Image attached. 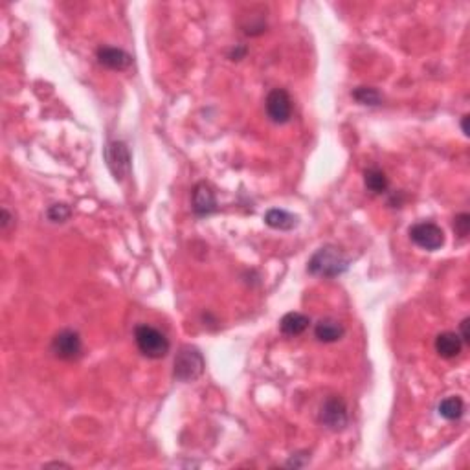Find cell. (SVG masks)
<instances>
[{"mask_svg": "<svg viewBox=\"0 0 470 470\" xmlns=\"http://www.w3.org/2000/svg\"><path fill=\"white\" fill-rule=\"evenodd\" d=\"M349 268V259L345 258L344 252L334 244H325L320 250L314 252V256L308 259L307 270L316 278H338Z\"/></svg>", "mask_w": 470, "mask_h": 470, "instance_id": "obj_1", "label": "cell"}, {"mask_svg": "<svg viewBox=\"0 0 470 470\" xmlns=\"http://www.w3.org/2000/svg\"><path fill=\"white\" fill-rule=\"evenodd\" d=\"M204 368H206V362H204L201 349L193 347V345H184L173 362V377L178 382H193L204 373Z\"/></svg>", "mask_w": 470, "mask_h": 470, "instance_id": "obj_2", "label": "cell"}, {"mask_svg": "<svg viewBox=\"0 0 470 470\" xmlns=\"http://www.w3.org/2000/svg\"><path fill=\"white\" fill-rule=\"evenodd\" d=\"M134 342L138 345V351L146 357V359L158 360L164 359L169 353V338L160 331V329L152 327V325H138L134 329Z\"/></svg>", "mask_w": 470, "mask_h": 470, "instance_id": "obj_3", "label": "cell"}, {"mask_svg": "<svg viewBox=\"0 0 470 470\" xmlns=\"http://www.w3.org/2000/svg\"><path fill=\"white\" fill-rule=\"evenodd\" d=\"M320 425H324L325 428L333 430V432H340L344 430L349 423L347 405L340 395H331L324 400V405L320 406L318 414Z\"/></svg>", "mask_w": 470, "mask_h": 470, "instance_id": "obj_4", "label": "cell"}, {"mask_svg": "<svg viewBox=\"0 0 470 470\" xmlns=\"http://www.w3.org/2000/svg\"><path fill=\"white\" fill-rule=\"evenodd\" d=\"M52 353L54 357L65 362H74L81 359L83 354V340L77 331L74 329H63L52 340Z\"/></svg>", "mask_w": 470, "mask_h": 470, "instance_id": "obj_5", "label": "cell"}, {"mask_svg": "<svg viewBox=\"0 0 470 470\" xmlns=\"http://www.w3.org/2000/svg\"><path fill=\"white\" fill-rule=\"evenodd\" d=\"M107 166L118 182H123L131 175V152L125 142H111L105 149Z\"/></svg>", "mask_w": 470, "mask_h": 470, "instance_id": "obj_6", "label": "cell"}, {"mask_svg": "<svg viewBox=\"0 0 470 470\" xmlns=\"http://www.w3.org/2000/svg\"><path fill=\"white\" fill-rule=\"evenodd\" d=\"M409 239L423 250L435 252L445 244V232L435 223H417L409 228Z\"/></svg>", "mask_w": 470, "mask_h": 470, "instance_id": "obj_7", "label": "cell"}, {"mask_svg": "<svg viewBox=\"0 0 470 470\" xmlns=\"http://www.w3.org/2000/svg\"><path fill=\"white\" fill-rule=\"evenodd\" d=\"M267 116L270 122L283 125L292 118V97L285 88H274L267 96Z\"/></svg>", "mask_w": 470, "mask_h": 470, "instance_id": "obj_8", "label": "cell"}, {"mask_svg": "<svg viewBox=\"0 0 470 470\" xmlns=\"http://www.w3.org/2000/svg\"><path fill=\"white\" fill-rule=\"evenodd\" d=\"M191 204L193 212L198 217H206V215H212V213L217 212V198H215V193L206 182H198L197 186L193 187L191 195Z\"/></svg>", "mask_w": 470, "mask_h": 470, "instance_id": "obj_9", "label": "cell"}, {"mask_svg": "<svg viewBox=\"0 0 470 470\" xmlns=\"http://www.w3.org/2000/svg\"><path fill=\"white\" fill-rule=\"evenodd\" d=\"M96 59L109 70H127L132 65V57L125 50L114 46H100L96 50Z\"/></svg>", "mask_w": 470, "mask_h": 470, "instance_id": "obj_10", "label": "cell"}, {"mask_svg": "<svg viewBox=\"0 0 470 470\" xmlns=\"http://www.w3.org/2000/svg\"><path fill=\"white\" fill-rule=\"evenodd\" d=\"M345 334V327L340 324L338 320L333 318H322L314 327V336L318 342H324V344H334L338 342L342 336Z\"/></svg>", "mask_w": 470, "mask_h": 470, "instance_id": "obj_11", "label": "cell"}, {"mask_svg": "<svg viewBox=\"0 0 470 470\" xmlns=\"http://www.w3.org/2000/svg\"><path fill=\"white\" fill-rule=\"evenodd\" d=\"M461 349H463V342H461L460 334L446 331V333L437 334L435 338V351L439 353L443 359H455L460 357Z\"/></svg>", "mask_w": 470, "mask_h": 470, "instance_id": "obj_12", "label": "cell"}, {"mask_svg": "<svg viewBox=\"0 0 470 470\" xmlns=\"http://www.w3.org/2000/svg\"><path fill=\"white\" fill-rule=\"evenodd\" d=\"M265 223L267 226L274 228V230H281V232H288L298 226L299 219L294 213L287 212V210H279V207H272L265 213Z\"/></svg>", "mask_w": 470, "mask_h": 470, "instance_id": "obj_13", "label": "cell"}, {"mask_svg": "<svg viewBox=\"0 0 470 470\" xmlns=\"http://www.w3.org/2000/svg\"><path fill=\"white\" fill-rule=\"evenodd\" d=\"M311 324L308 316L301 313H287L279 322V331L285 334V336H299L301 333H305Z\"/></svg>", "mask_w": 470, "mask_h": 470, "instance_id": "obj_14", "label": "cell"}, {"mask_svg": "<svg viewBox=\"0 0 470 470\" xmlns=\"http://www.w3.org/2000/svg\"><path fill=\"white\" fill-rule=\"evenodd\" d=\"M364 184L369 191L375 193V195H382V193L388 191L389 182L386 173L379 167H369L364 171Z\"/></svg>", "mask_w": 470, "mask_h": 470, "instance_id": "obj_15", "label": "cell"}, {"mask_svg": "<svg viewBox=\"0 0 470 470\" xmlns=\"http://www.w3.org/2000/svg\"><path fill=\"white\" fill-rule=\"evenodd\" d=\"M439 415L446 421H457L465 414V402L461 397H446L439 402Z\"/></svg>", "mask_w": 470, "mask_h": 470, "instance_id": "obj_16", "label": "cell"}, {"mask_svg": "<svg viewBox=\"0 0 470 470\" xmlns=\"http://www.w3.org/2000/svg\"><path fill=\"white\" fill-rule=\"evenodd\" d=\"M353 97L360 103V105L377 107L382 103L380 92L377 91V88H373V86H359V88H354Z\"/></svg>", "mask_w": 470, "mask_h": 470, "instance_id": "obj_17", "label": "cell"}, {"mask_svg": "<svg viewBox=\"0 0 470 470\" xmlns=\"http://www.w3.org/2000/svg\"><path fill=\"white\" fill-rule=\"evenodd\" d=\"M72 215V210L68 204H63V203H57V204H52L48 210H46V217H48V221L50 223H66L68 219H70Z\"/></svg>", "mask_w": 470, "mask_h": 470, "instance_id": "obj_18", "label": "cell"}, {"mask_svg": "<svg viewBox=\"0 0 470 470\" xmlns=\"http://www.w3.org/2000/svg\"><path fill=\"white\" fill-rule=\"evenodd\" d=\"M454 232L455 235H460L461 239H465L470 232V215L469 213H460L454 219Z\"/></svg>", "mask_w": 470, "mask_h": 470, "instance_id": "obj_19", "label": "cell"}, {"mask_svg": "<svg viewBox=\"0 0 470 470\" xmlns=\"http://www.w3.org/2000/svg\"><path fill=\"white\" fill-rule=\"evenodd\" d=\"M10 226H11V213L8 212L6 207H2V213H0V228H2V232L8 233Z\"/></svg>", "mask_w": 470, "mask_h": 470, "instance_id": "obj_20", "label": "cell"}, {"mask_svg": "<svg viewBox=\"0 0 470 470\" xmlns=\"http://www.w3.org/2000/svg\"><path fill=\"white\" fill-rule=\"evenodd\" d=\"M469 318H465L463 322H461L460 325V338L463 344H470V334H469Z\"/></svg>", "mask_w": 470, "mask_h": 470, "instance_id": "obj_21", "label": "cell"}, {"mask_svg": "<svg viewBox=\"0 0 470 470\" xmlns=\"http://www.w3.org/2000/svg\"><path fill=\"white\" fill-rule=\"evenodd\" d=\"M244 56H246V48H241V46H237V48H235V50L230 54V59H232V61H241Z\"/></svg>", "mask_w": 470, "mask_h": 470, "instance_id": "obj_22", "label": "cell"}, {"mask_svg": "<svg viewBox=\"0 0 470 470\" xmlns=\"http://www.w3.org/2000/svg\"><path fill=\"white\" fill-rule=\"evenodd\" d=\"M469 114H465V116L461 118V131H463V134H465V136H469Z\"/></svg>", "mask_w": 470, "mask_h": 470, "instance_id": "obj_23", "label": "cell"}]
</instances>
